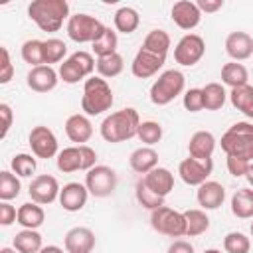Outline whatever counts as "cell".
I'll list each match as a JSON object with an SVG mask.
<instances>
[{"mask_svg":"<svg viewBox=\"0 0 253 253\" xmlns=\"http://www.w3.org/2000/svg\"><path fill=\"white\" fill-rule=\"evenodd\" d=\"M140 117L138 111L132 107H125L121 111H115L111 115H107L101 123V136L103 140L117 144V142H125L132 136H136L138 126H140Z\"/></svg>","mask_w":253,"mask_h":253,"instance_id":"6da1fadb","label":"cell"},{"mask_svg":"<svg viewBox=\"0 0 253 253\" xmlns=\"http://www.w3.org/2000/svg\"><path fill=\"white\" fill-rule=\"evenodd\" d=\"M28 16L42 32H57L69 20V4L65 0H34L28 6Z\"/></svg>","mask_w":253,"mask_h":253,"instance_id":"7a4b0ae2","label":"cell"},{"mask_svg":"<svg viewBox=\"0 0 253 253\" xmlns=\"http://www.w3.org/2000/svg\"><path fill=\"white\" fill-rule=\"evenodd\" d=\"M113 89L109 87L107 79L91 75L83 83V97H81V109L87 117L103 115L113 107Z\"/></svg>","mask_w":253,"mask_h":253,"instance_id":"3957f363","label":"cell"},{"mask_svg":"<svg viewBox=\"0 0 253 253\" xmlns=\"http://www.w3.org/2000/svg\"><path fill=\"white\" fill-rule=\"evenodd\" d=\"M221 150L227 156H237L247 162H253V125L251 123H235L221 136Z\"/></svg>","mask_w":253,"mask_h":253,"instance_id":"277c9868","label":"cell"},{"mask_svg":"<svg viewBox=\"0 0 253 253\" xmlns=\"http://www.w3.org/2000/svg\"><path fill=\"white\" fill-rule=\"evenodd\" d=\"M186 87V77L178 69H168L158 75V79L150 87V101L158 107L172 103L178 95H182Z\"/></svg>","mask_w":253,"mask_h":253,"instance_id":"5b68a950","label":"cell"},{"mask_svg":"<svg viewBox=\"0 0 253 253\" xmlns=\"http://www.w3.org/2000/svg\"><path fill=\"white\" fill-rule=\"evenodd\" d=\"M97 162V152L87 146V144H79V146H67L63 150H59L57 154V170L63 172V174H71V172H77V170H85L89 172Z\"/></svg>","mask_w":253,"mask_h":253,"instance_id":"8992f818","label":"cell"},{"mask_svg":"<svg viewBox=\"0 0 253 253\" xmlns=\"http://www.w3.org/2000/svg\"><path fill=\"white\" fill-rule=\"evenodd\" d=\"M107 26H103L101 20L89 14H73L67 20V36L75 43H93L101 34L105 32Z\"/></svg>","mask_w":253,"mask_h":253,"instance_id":"52a82bcc","label":"cell"},{"mask_svg":"<svg viewBox=\"0 0 253 253\" xmlns=\"http://www.w3.org/2000/svg\"><path fill=\"white\" fill-rule=\"evenodd\" d=\"M97 67V61L93 59V55L89 51H75L71 53L61 65H59V79L63 83H79L85 77H91L93 69Z\"/></svg>","mask_w":253,"mask_h":253,"instance_id":"ba28073f","label":"cell"},{"mask_svg":"<svg viewBox=\"0 0 253 253\" xmlns=\"http://www.w3.org/2000/svg\"><path fill=\"white\" fill-rule=\"evenodd\" d=\"M150 225H152L154 231H158L162 235H168V237H182V235H186L184 211H176V210H172L168 206L152 210Z\"/></svg>","mask_w":253,"mask_h":253,"instance_id":"9c48e42d","label":"cell"},{"mask_svg":"<svg viewBox=\"0 0 253 253\" xmlns=\"http://www.w3.org/2000/svg\"><path fill=\"white\" fill-rule=\"evenodd\" d=\"M85 186H87L91 196L107 198L117 188V174L113 168H109L105 164H97L85 174Z\"/></svg>","mask_w":253,"mask_h":253,"instance_id":"30bf717a","label":"cell"},{"mask_svg":"<svg viewBox=\"0 0 253 253\" xmlns=\"http://www.w3.org/2000/svg\"><path fill=\"white\" fill-rule=\"evenodd\" d=\"M204 53H206V42L198 34L182 36L180 42L174 47V59H176V63H180L184 67L196 65L204 57Z\"/></svg>","mask_w":253,"mask_h":253,"instance_id":"8fae6325","label":"cell"},{"mask_svg":"<svg viewBox=\"0 0 253 253\" xmlns=\"http://www.w3.org/2000/svg\"><path fill=\"white\" fill-rule=\"evenodd\" d=\"M28 144L34 152L36 158H53L55 154H59V146H57V136L53 134L51 128L43 126V125H38L30 130V136H28Z\"/></svg>","mask_w":253,"mask_h":253,"instance_id":"7c38bea8","label":"cell"},{"mask_svg":"<svg viewBox=\"0 0 253 253\" xmlns=\"http://www.w3.org/2000/svg\"><path fill=\"white\" fill-rule=\"evenodd\" d=\"M59 192H61L59 182L51 174H40V176H36L30 182V188H28V194H30L32 202H36L40 206H49L55 200H59Z\"/></svg>","mask_w":253,"mask_h":253,"instance_id":"4fadbf2b","label":"cell"},{"mask_svg":"<svg viewBox=\"0 0 253 253\" xmlns=\"http://www.w3.org/2000/svg\"><path fill=\"white\" fill-rule=\"evenodd\" d=\"M211 170H213V160L211 158L198 160V158L188 156L178 166V174L184 180V184H188V186H202L204 182H208Z\"/></svg>","mask_w":253,"mask_h":253,"instance_id":"5bb4252c","label":"cell"},{"mask_svg":"<svg viewBox=\"0 0 253 253\" xmlns=\"http://www.w3.org/2000/svg\"><path fill=\"white\" fill-rule=\"evenodd\" d=\"M164 61H166L164 55H156V53H152V51L140 47V49L136 51L132 63H130V71H132V75L138 77V79H148V77L156 75V73L162 69Z\"/></svg>","mask_w":253,"mask_h":253,"instance_id":"9a60e30c","label":"cell"},{"mask_svg":"<svg viewBox=\"0 0 253 253\" xmlns=\"http://www.w3.org/2000/svg\"><path fill=\"white\" fill-rule=\"evenodd\" d=\"M59 81V73L51 67V65H40V67H32L26 75V83L32 91L36 93H49L57 87Z\"/></svg>","mask_w":253,"mask_h":253,"instance_id":"2e32d148","label":"cell"},{"mask_svg":"<svg viewBox=\"0 0 253 253\" xmlns=\"http://www.w3.org/2000/svg\"><path fill=\"white\" fill-rule=\"evenodd\" d=\"M172 22L180 28V30H194L200 22H202V12L196 6V2L190 0H178L174 2L172 10H170Z\"/></svg>","mask_w":253,"mask_h":253,"instance_id":"e0dca14e","label":"cell"},{"mask_svg":"<svg viewBox=\"0 0 253 253\" xmlns=\"http://www.w3.org/2000/svg\"><path fill=\"white\" fill-rule=\"evenodd\" d=\"M63 245L67 253H91L95 249V233L83 225L71 227L65 233Z\"/></svg>","mask_w":253,"mask_h":253,"instance_id":"ac0fdd59","label":"cell"},{"mask_svg":"<svg viewBox=\"0 0 253 253\" xmlns=\"http://www.w3.org/2000/svg\"><path fill=\"white\" fill-rule=\"evenodd\" d=\"M87 198H89V190L85 184H79V182H69L59 192V204L65 211L83 210V206L87 204Z\"/></svg>","mask_w":253,"mask_h":253,"instance_id":"d6986e66","label":"cell"},{"mask_svg":"<svg viewBox=\"0 0 253 253\" xmlns=\"http://www.w3.org/2000/svg\"><path fill=\"white\" fill-rule=\"evenodd\" d=\"M225 51L233 61H245L253 55V38L247 32H231L225 38Z\"/></svg>","mask_w":253,"mask_h":253,"instance_id":"ffe728a7","label":"cell"},{"mask_svg":"<svg viewBox=\"0 0 253 253\" xmlns=\"http://www.w3.org/2000/svg\"><path fill=\"white\" fill-rule=\"evenodd\" d=\"M65 134L77 146L79 144H85L93 136V125H91L89 117L87 115H81V113L69 115L67 121H65Z\"/></svg>","mask_w":253,"mask_h":253,"instance_id":"44dd1931","label":"cell"},{"mask_svg":"<svg viewBox=\"0 0 253 253\" xmlns=\"http://www.w3.org/2000/svg\"><path fill=\"white\" fill-rule=\"evenodd\" d=\"M196 200L202 206V210H217L225 200V188L219 182L208 180L202 186H198Z\"/></svg>","mask_w":253,"mask_h":253,"instance_id":"7402d4cb","label":"cell"},{"mask_svg":"<svg viewBox=\"0 0 253 253\" xmlns=\"http://www.w3.org/2000/svg\"><path fill=\"white\" fill-rule=\"evenodd\" d=\"M213 150H215V136L210 130H198L190 136L188 152L192 158L208 160V158H211Z\"/></svg>","mask_w":253,"mask_h":253,"instance_id":"603a6c76","label":"cell"},{"mask_svg":"<svg viewBox=\"0 0 253 253\" xmlns=\"http://www.w3.org/2000/svg\"><path fill=\"white\" fill-rule=\"evenodd\" d=\"M144 184L154 192L158 194L160 198H166L172 190H174V174L168 170V168H160L156 166L154 170H150L148 174H144Z\"/></svg>","mask_w":253,"mask_h":253,"instance_id":"cb8c5ba5","label":"cell"},{"mask_svg":"<svg viewBox=\"0 0 253 253\" xmlns=\"http://www.w3.org/2000/svg\"><path fill=\"white\" fill-rule=\"evenodd\" d=\"M128 164L136 174H148L158 166V152L152 146H140L130 152Z\"/></svg>","mask_w":253,"mask_h":253,"instance_id":"d4e9b609","label":"cell"},{"mask_svg":"<svg viewBox=\"0 0 253 253\" xmlns=\"http://www.w3.org/2000/svg\"><path fill=\"white\" fill-rule=\"evenodd\" d=\"M45 219V211L36 202H26L18 208V223L24 229H38Z\"/></svg>","mask_w":253,"mask_h":253,"instance_id":"484cf974","label":"cell"},{"mask_svg":"<svg viewBox=\"0 0 253 253\" xmlns=\"http://www.w3.org/2000/svg\"><path fill=\"white\" fill-rule=\"evenodd\" d=\"M231 213L239 219L253 217V190L251 188H239L231 196Z\"/></svg>","mask_w":253,"mask_h":253,"instance_id":"4316f807","label":"cell"},{"mask_svg":"<svg viewBox=\"0 0 253 253\" xmlns=\"http://www.w3.org/2000/svg\"><path fill=\"white\" fill-rule=\"evenodd\" d=\"M42 247V235L38 229H22L14 235V249L18 253H40Z\"/></svg>","mask_w":253,"mask_h":253,"instance_id":"83f0119b","label":"cell"},{"mask_svg":"<svg viewBox=\"0 0 253 253\" xmlns=\"http://www.w3.org/2000/svg\"><path fill=\"white\" fill-rule=\"evenodd\" d=\"M184 217H186V235L188 237H198L210 229V217H208L206 210H196V208L186 210Z\"/></svg>","mask_w":253,"mask_h":253,"instance_id":"f1b7e54d","label":"cell"},{"mask_svg":"<svg viewBox=\"0 0 253 253\" xmlns=\"http://www.w3.org/2000/svg\"><path fill=\"white\" fill-rule=\"evenodd\" d=\"M229 101H231V105H233L237 111H241L245 117L253 119V87H251L249 83L231 89Z\"/></svg>","mask_w":253,"mask_h":253,"instance_id":"f546056e","label":"cell"},{"mask_svg":"<svg viewBox=\"0 0 253 253\" xmlns=\"http://www.w3.org/2000/svg\"><path fill=\"white\" fill-rule=\"evenodd\" d=\"M247 79H249L247 67L243 63H239V61H229V63H225L221 67V81L225 85H229L231 89L247 85Z\"/></svg>","mask_w":253,"mask_h":253,"instance_id":"4dcf8cb0","label":"cell"},{"mask_svg":"<svg viewBox=\"0 0 253 253\" xmlns=\"http://www.w3.org/2000/svg\"><path fill=\"white\" fill-rule=\"evenodd\" d=\"M113 22H115L117 32H121V34H132L138 28V24H140V16H138V12L134 8L123 6V8H119L115 12Z\"/></svg>","mask_w":253,"mask_h":253,"instance_id":"1f68e13d","label":"cell"},{"mask_svg":"<svg viewBox=\"0 0 253 253\" xmlns=\"http://www.w3.org/2000/svg\"><path fill=\"white\" fill-rule=\"evenodd\" d=\"M140 47H144V49H148V51H152L156 55H164L166 57L168 49H170V36L164 30H150Z\"/></svg>","mask_w":253,"mask_h":253,"instance_id":"d6a6232c","label":"cell"},{"mask_svg":"<svg viewBox=\"0 0 253 253\" xmlns=\"http://www.w3.org/2000/svg\"><path fill=\"white\" fill-rule=\"evenodd\" d=\"M202 95H204V109L208 111L221 109L227 99V93L221 83H208L206 87H202Z\"/></svg>","mask_w":253,"mask_h":253,"instance_id":"836d02e7","label":"cell"},{"mask_svg":"<svg viewBox=\"0 0 253 253\" xmlns=\"http://www.w3.org/2000/svg\"><path fill=\"white\" fill-rule=\"evenodd\" d=\"M125 69V59L121 53H111V55H105V57H97V71H99V77H117L121 71Z\"/></svg>","mask_w":253,"mask_h":253,"instance_id":"e575fe53","label":"cell"},{"mask_svg":"<svg viewBox=\"0 0 253 253\" xmlns=\"http://www.w3.org/2000/svg\"><path fill=\"white\" fill-rule=\"evenodd\" d=\"M117 45H119V38H117V32L111 30V28H105V32L101 34V38H97L91 43L93 53L97 57H105V55L117 53Z\"/></svg>","mask_w":253,"mask_h":253,"instance_id":"d590c367","label":"cell"},{"mask_svg":"<svg viewBox=\"0 0 253 253\" xmlns=\"http://www.w3.org/2000/svg\"><path fill=\"white\" fill-rule=\"evenodd\" d=\"M20 190H22V184H20L18 176L10 170H2L0 172V200L10 202L20 196Z\"/></svg>","mask_w":253,"mask_h":253,"instance_id":"8d00e7d4","label":"cell"},{"mask_svg":"<svg viewBox=\"0 0 253 253\" xmlns=\"http://www.w3.org/2000/svg\"><path fill=\"white\" fill-rule=\"evenodd\" d=\"M22 59L26 63H30L32 67H40V65H45L43 61V42L42 40H28L22 43Z\"/></svg>","mask_w":253,"mask_h":253,"instance_id":"74e56055","label":"cell"},{"mask_svg":"<svg viewBox=\"0 0 253 253\" xmlns=\"http://www.w3.org/2000/svg\"><path fill=\"white\" fill-rule=\"evenodd\" d=\"M134 194H136L138 204H140L142 208L150 210V211H152V210H158V208H162V206H164V198H160L158 194H154V192L144 184V180H142V178L136 182Z\"/></svg>","mask_w":253,"mask_h":253,"instance_id":"f35d334b","label":"cell"},{"mask_svg":"<svg viewBox=\"0 0 253 253\" xmlns=\"http://www.w3.org/2000/svg\"><path fill=\"white\" fill-rule=\"evenodd\" d=\"M67 53V45L63 40H57V38H47L43 42V61L45 65H51V63H59V61H65Z\"/></svg>","mask_w":253,"mask_h":253,"instance_id":"ab89813d","label":"cell"},{"mask_svg":"<svg viewBox=\"0 0 253 253\" xmlns=\"http://www.w3.org/2000/svg\"><path fill=\"white\" fill-rule=\"evenodd\" d=\"M36 158L32 154H26V152H20V154H14L12 160H10V168L16 176L20 178H30L34 172H36Z\"/></svg>","mask_w":253,"mask_h":253,"instance_id":"60d3db41","label":"cell"},{"mask_svg":"<svg viewBox=\"0 0 253 253\" xmlns=\"http://www.w3.org/2000/svg\"><path fill=\"white\" fill-rule=\"evenodd\" d=\"M223 249H225V253H249L251 241L241 231H229L223 237Z\"/></svg>","mask_w":253,"mask_h":253,"instance_id":"b9f144b4","label":"cell"},{"mask_svg":"<svg viewBox=\"0 0 253 253\" xmlns=\"http://www.w3.org/2000/svg\"><path fill=\"white\" fill-rule=\"evenodd\" d=\"M136 136H138L140 142H144L146 146H152V144L160 142V138H162V126H160V123H156V121H142L140 126H138Z\"/></svg>","mask_w":253,"mask_h":253,"instance_id":"7bdbcfd3","label":"cell"},{"mask_svg":"<svg viewBox=\"0 0 253 253\" xmlns=\"http://www.w3.org/2000/svg\"><path fill=\"white\" fill-rule=\"evenodd\" d=\"M182 103H184V109L190 111V113L202 111V109H204V95H202V89H198V87L188 89V91L184 93Z\"/></svg>","mask_w":253,"mask_h":253,"instance_id":"ee69618b","label":"cell"},{"mask_svg":"<svg viewBox=\"0 0 253 253\" xmlns=\"http://www.w3.org/2000/svg\"><path fill=\"white\" fill-rule=\"evenodd\" d=\"M0 55H2V63H0V83H8L14 75V65L10 61V53H8V47H0Z\"/></svg>","mask_w":253,"mask_h":253,"instance_id":"f6af8a7d","label":"cell"},{"mask_svg":"<svg viewBox=\"0 0 253 253\" xmlns=\"http://www.w3.org/2000/svg\"><path fill=\"white\" fill-rule=\"evenodd\" d=\"M247 168H249V162L243 160V158H237V156H227V170L231 176L239 178V176H245L247 174Z\"/></svg>","mask_w":253,"mask_h":253,"instance_id":"bcb514c9","label":"cell"},{"mask_svg":"<svg viewBox=\"0 0 253 253\" xmlns=\"http://www.w3.org/2000/svg\"><path fill=\"white\" fill-rule=\"evenodd\" d=\"M14 221H18V210H16L12 204L2 202V204H0V225L8 227V225H12Z\"/></svg>","mask_w":253,"mask_h":253,"instance_id":"7dc6e473","label":"cell"},{"mask_svg":"<svg viewBox=\"0 0 253 253\" xmlns=\"http://www.w3.org/2000/svg\"><path fill=\"white\" fill-rule=\"evenodd\" d=\"M0 117H2V132H0V138H6L8 136V130L12 126V119H14L12 107L8 103H0Z\"/></svg>","mask_w":253,"mask_h":253,"instance_id":"c3c4849f","label":"cell"},{"mask_svg":"<svg viewBox=\"0 0 253 253\" xmlns=\"http://www.w3.org/2000/svg\"><path fill=\"white\" fill-rule=\"evenodd\" d=\"M196 6L200 8V12L213 14V12H217V10L223 8V0H198Z\"/></svg>","mask_w":253,"mask_h":253,"instance_id":"681fc988","label":"cell"},{"mask_svg":"<svg viewBox=\"0 0 253 253\" xmlns=\"http://www.w3.org/2000/svg\"><path fill=\"white\" fill-rule=\"evenodd\" d=\"M166 253H194V247H192V243H188V241H184V239H178V241H174V243L168 247Z\"/></svg>","mask_w":253,"mask_h":253,"instance_id":"f907efd6","label":"cell"},{"mask_svg":"<svg viewBox=\"0 0 253 253\" xmlns=\"http://www.w3.org/2000/svg\"><path fill=\"white\" fill-rule=\"evenodd\" d=\"M40 253H63V249L57 245H45V247H42Z\"/></svg>","mask_w":253,"mask_h":253,"instance_id":"816d5d0a","label":"cell"},{"mask_svg":"<svg viewBox=\"0 0 253 253\" xmlns=\"http://www.w3.org/2000/svg\"><path fill=\"white\" fill-rule=\"evenodd\" d=\"M249 186H253V162H249V168H247V174H245Z\"/></svg>","mask_w":253,"mask_h":253,"instance_id":"f5cc1de1","label":"cell"},{"mask_svg":"<svg viewBox=\"0 0 253 253\" xmlns=\"http://www.w3.org/2000/svg\"><path fill=\"white\" fill-rule=\"evenodd\" d=\"M0 253H18V251H16L14 247H2V249H0Z\"/></svg>","mask_w":253,"mask_h":253,"instance_id":"db71d44e","label":"cell"},{"mask_svg":"<svg viewBox=\"0 0 253 253\" xmlns=\"http://www.w3.org/2000/svg\"><path fill=\"white\" fill-rule=\"evenodd\" d=\"M204 253H221V251H219V249H206Z\"/></svg>","mask_w":253,"mask_h":253,"instance_id":"11a10c76","label":"cell"},{"mask_svg":"<svg viewBox=\"0 0 253 253\" xmlns=\"http://www.w3.org/2000/svg\"><path fill=\"white\" fill-rule=\"evenodd\" d=\"M251 237H253V221H251Z\"/></svg>","mask_w":253,"mask_h":253,"instance_id":"9f6ffc18","label":"cell"}]
</instances>
